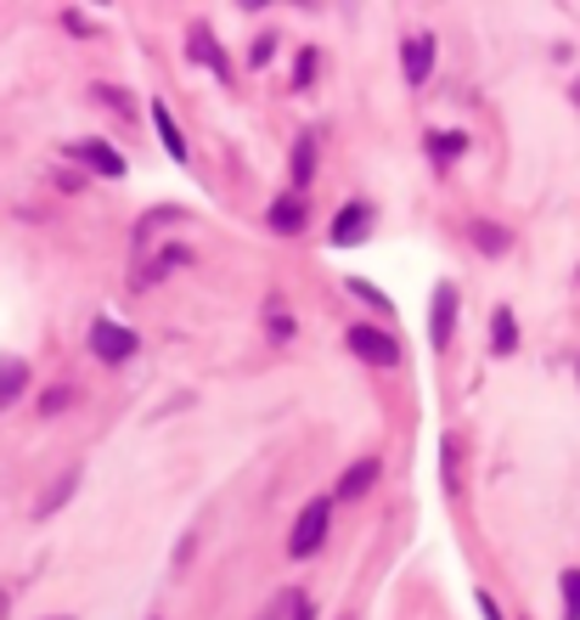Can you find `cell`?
<instances>
[{
    "label": "cell",
    "instance_id": "cell-27",
    "mask_svg": "<svg viewBox=\"0 0 580 620\" xmlns=\"http://www.w3.org/2000/svg\"><path fill=\"white\" fill-rule=\"evenodd\" d=\"M57 620H68V614H57Z\"/></svg>",
    "mask_w": 580,
    "mask_h": 620
},
{
    "label": "cell",
    "instance_id": "cell-23",
    "mask_svg": "<svg viewBox=\"0 0 580 620\" xmlns=\"http://www.w3.org/2000/svg\"><path fill=\"white\" fill-rule=\"evenodd\" d=\"M350 294H361L366 305H383V294H377V289H366V282H350Z\"/></svg>",
    "mask_w": 580,
    "mask_h": 620
},
{
    "label": "cell",
    "instance_id": "cell-5",
    "mask_svg": "<svg viewBox=\"0 0 580 620\" xmlns=\"http://www.w3.org/2000/svg\"><path fill=\"white\" fill-rule=\"evenodd\" d=\"M366 226H372V209H366V204H344V209H338V220H332V243H338V249L361 243Z\"/></svg>",
    "mask_w": 580,
    "mask_h": 620
},
{
    "label": "cell",
    "instance_id": "cell-16",
    "mask_svg": "<svg viewBox=\"0 0 580 620\" xmlns=\"http://www.w3.org/2000/svg\"><path fill=\"white\" fill-rule=\"evenodd\" d=\"M563 620H580V569H563Z\"/></svg>",
    "mask_w": 580,
    "mask_h": 620
},
{
    "label": "cell",
    "instance_id": "cell-28",
    "mask_svg": "<svg viewBox=\"0 0 580 620\" xmlns=\"http://www.w3.org/2000/svg\"><path fill=\"white\" fill-rule=\"evenodd\" d=\"M574 372H580V367H574Z\"/></svg>",
    "mask_w": 580,
    "mask_h": 620
},
{
    "label": "cell",
    "instance_id": "cell-6",
    "mask_svg": "<svg viewBox=\"0 0 580 620\" xmlns=\"http://www.w3.org/2000/svg\"><path fill=\"white\" fill-rule=\"evenodd\" d=\"M377 474H383V468H377V457H361L355 468H344V480H338V491H332V497H338V502H355V497H366V491L377 486Z\"/></svg>",
    "mask_w": 580,
    "mask_h": 620
},
{
    "label": "cell",
    "instance_id": "cell-9",
    "mask_svg": "<svg viewBox=\"0 0 580 620\" xmlns=\"http://www.w3.org/2000/svg\"><path fill=\"white\" fill-rule=\"evenodd\" d=\"M428 68H434V40L428 34H412L406 40V85H423Z\"/></svg>",
    "mask_w": 580,
    "mask_h": 620
},
{
    "label": "cell",
    "instance_id": "cell-25",
    "mask_svg": "<svg viewBox=\"0 0 580 620\" xmlns=\"http://www.w3.org/2000/svg\"><path fill=\"white\" fill-rule=\"evenodd\" d=\"M479 609H485V620H502V609H496V598H485V592H479Z\"/></svg>",
    "mask_w": 580,
    "mask_h": 620
},
{
    "label": "cell",
    "instance_id": "cell-12",
    "mask_svg": "<svg viewBox=\"0 0 580 620\" xmlns=\"http://www.w3.org/2000/svg\"><path fill=\"white\" fill-rule=\"evenodd\" d=\"M74 486H79V468H68V474H63V480H57L52 491H45V497H40V508H34V519H52V513H57V508H63V502L74 497Z\"/></svg>",
    "mask_w": 580,
    "mask_h": 620
},
{
    "label": "cell",
    "instance_id": "cell-7",
    "mask_svg": "<svg viewBox=\"0 0 580 620\" xmlns=\"http://www.w3.org/2000/svg\"><path fill=\"white\" fill-rule=\"evenodd\" d=\"M265 226L282 231V237H294V231L305 226V198H299V193H294V198H276V204L265 209Z\"/></svg>",
    "mask_w": 580,
    "mask_h": 620
},
{
    "label": "cell",
    "instance_id": "cell-8",
    "mask_svg": "<svg viewBox=\"0 0 580 620\" xmlns=\"http://www.w3.org/2000/svg\"><path fill=\"white\" fill-rule=\"evenodd\" d=\"M74 159H79V164H90L96 175H124V159H119L113 148H102V141H79Z\"/></svg>",
    "mask_w": 580,
    "mask_h": 620
},
{
    "label": "cell",
    "instance_id": "cell-1",
    "mask_svg": "<svg viewBox=\"0 0 580 620\" xmlns=\"http://www.w3.org/2000/svg\"><path fill=\"white\" fill-rule=\"evenodd\" d=\"M327 524H332V502H327V497H316V502L299 513L294 536H287V553H294V558H310V553H321V542H327Z\"/></svg>",
    "mask_w": 580,
    "mask_h": 620
},
{
    "label": "cell",
    "instance_id": "cell-18",
    "mask_svg": "<svg viewBox=\"0 0 580 620\" xmlns=\"http://www.w3.org/2000/svg\"><path fill=\"white\" fill-rule=\"evenodd\" d=\"M265 316H271V333H276V339H287V333H294V316H287V305H282V300H271V305H265Z\"/></svg>",
    "mask_w": 580,
    "mask_h": 620
},
{
    "label": "cell",
    "instance_id": "cell-13",
    "mask_svg": "<svg viewBox=\"0 0 580 620\" xmlns=\"http://www.w3.org/2000/svg\"><path fill=\"white\" fill-rule=\"evenodd\" d=\"M191 57H198V63H215V74L226 79L231 68H226V57H220V45H209V29L204 23H191Z\"/></svg>",
    "mask_w": 580,
    "mask_h": 620
},
{
    "label": "cell",
    "instance_id": "cell-15",
    "mask_svg": "<svg viewBox=\"0 0 580 620\" xmlns=\"http://www.w3.org/2000/svg\"><path fill=\"white\" fill-rule=\"evenodd\" d=\"M310 175H316V135H299V148H294V186H299V198H305Z\"/></svg>",
    "mask_w": 580,
    "mask_h": 620
},
{
    "label": "cell",
    "instance_id": "cell-11",
    "mask_svg": "<svg viewBox=\"0 0 580 620\" xmlns=\"http://www.w3.org/2000/svg\"><path fill=\"white\" fill-rule=\"evenodd\" d=\"M153 124H158V141H164V153H169L175 164H186V135H180V124L169 119V108H164V102H153Z\"/></svg>",
    "mask_w": 580,
    "mask_h": 620
},
{
    "label": "cell",
    "instance_id": "cell-2",
    "mask_svg": "<svg viewBox=\"0 0 580 620\" xmlns=\"http://www.w3.org/2000/svg\"><path fill=\"white\" fill-rule=\"evenodd\" d=\"M141 350V339L130 327H119V322H108V316H96L90 322V356L96 361H130Z\"/></svg>",
    "mask_w": 580,
    "mask_h": 620
},
{
    "label": "cell",
    "instance_id": "cell-3",
    "mask_svg": "<svg viewBox=\"0 0 580 620\" xmlns=\"http://www.w3.org/2000/svg\"><path fill=\"white\" fill-rule=\"evenodd\" d=\"M361 361H372V367H401V339H390V333H377V327H350V339H344Z\"/></svg>",
    "mask_w": 580,
    "mask_h": 620
},
{
    "label": "cell",
    "instance_id": "cell-4",
    "mask_svg": "<svg viewBox=\"0 0 580 620\" xmlns=\"http://www.w3.org/2000/svg\"><path fill=\"white\" fill-rule=\"evenodd\" d=\"M457 282H440V289H434V316H428V345L434 350H446L451 345V333H457Z\"/></svg>",
    "mask_w": 580,
    "mask_h": 620
},
{
    "label": "cell",
    "instance_id": "cell-26",
    "mask_svg": "<svg viewBox=\"0 0 580 620\" xmlns=\"http://www.w3.org/2000/svg\"><path fill=\"white\" fill-rule=\"evenodd\" d=\"M0 614H7V592H0Z\"/></svg>",
    "mask_w": 580,
    "mask_h": 620
},
{
    "label": "cell",
    "instance_id": "cell-24",
    "mask_svg": "<svg viewBox=\"0 0 580 620\" xmlns=\"http://www.w3.org/2000/svg\"><path fill=\"white\" fill-rule=\"evenodd\" d=\"M294 620H316V603L310 598H294Z\"/></svg>",
    "mask_w": 580,
    "mask_h": 620
},
{
    "label": "cell",
    "instance_id": "cell-20",
    "mask_svg": "<svg viewBox=\"0 0 580 620\" xmlns=\"http://www.w3.org/2000/svg\"><path fill=\"white\" fill-rule=\"evenodd\" d=\"M68 401H74V390H52V395L40 401V412H45V417H57V412H63Z\"/></svg>",
    "mask_w": 580,
    "mask_h": 620
},
{
    "label": "cell",
    "instance_id": "cell-21",
    "mask_svg": "<svg viewBox=\"0 0 580 620\" xmlns=\"http://www.w3.org/2000/svg\"><path fill=\"white\" fill-rule=\"evenodd\" d=\"M271 52H276V40H260L254 52H249V63H254V68H265V63H271Z\"/></svg>",
    "mask_w": 580,
    "mask_h": 620
},
{
    "label": "cell",
    "instance_id": "cell-10",
    "mask_svg": "<svg viewBox=\"0 0 580 620\" xmlns=\"http://www.w3.org/2000/svg\"><path fill=\"white\" fill-rule=\"evenodd\" d=\"M23 390H29V361H18V356H0V406H12Z\"/></svg>",
    "mask_w": 580,
    "mask_h": 620
},
{
    "label": "cell",
    "instance_id": "cell-19",
    "mask_svg": "<svg viewBox=\"0 0 580 620\" xmlns=\"http://www.w3.org/2000/svg\"><path fill=\"white\" fill-rule=\"evenodd\" d=\"M473 243H479V249H491V254H502V249H507V237H502L496 226H479V231H473Z\"/></svg>",
    "mask_w": 580,
    "mask_h": 620
},
{
    "label": "cell",
    "instance_id": "cell-22",
    "mask_svg": "<svg viewBox=\"0 0 580 620\" xmlns=\"http://www.w3.org/2000/svg\"><path fill=\"white\" fill-rule=\"evenodd\" d=\"M282 614H294V598H287V592H282V598H276V603H271L260 620H282Z\"/></svg>",
    "mask_w": 580,
    "mask_h": 620
},
{
    "label": "cell",
    "instance_id": "cell-17",
    "mask_svg": "<svg viewBox=\"0 0 580 620\" xmlns=\"http://www.w3.org/2000/svg\"><path fill=\"white\" fill-rule=\"evenodd\" d=\"M462 148H468V141H462L457 130H446V135H440V130H434V135H428V153H434V159H457Z\"/></svg>",
    "mask_w": 580,
    "mask_h": 620
},
{
    "label": "cell",
    "instance_id": "cell-14",
    "mask_svg": "<svg viewBox=\"0 0 580 620\" xmlns=\"http://www.w3.org/2000/svg\"><path fill=\"white\" fill-rule=\"evenodd\" d=\"M513 345H518L513 311H496V316H491V350H496V356H513Z\"/></svg>",
    "mask_w": 580,
    "mask_h": 620
}]
</instances>
